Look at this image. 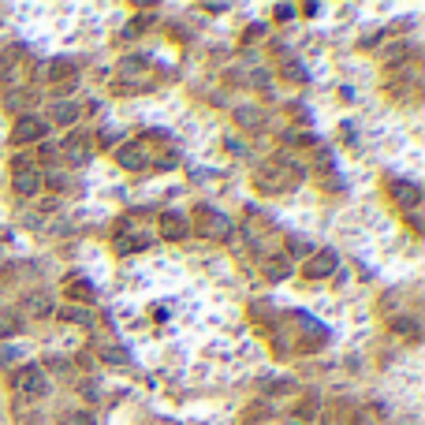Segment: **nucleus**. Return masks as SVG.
Listing matches in <instances>:
<instances>
[{"label": "nucleus", "mask_w": 425, "mask_h": 425, "mask_svg": "<svg viewBox=\"0 0 425 425\" xmlns=\"http://www.w3.org/2000/svg\"><path fill=\"white\" fill-rule=\"evenodd\" d=\"M15 385L23 392H30V396H45V392H49V380H45V373H41L38 366H27L23 373L15 377Z\"/></svg>", "instance_id": "f257e3e1"}, {"label": "nucleus", "mask_w": 425, "mask_h": 425, "mask_svg": "<svg viewBox=\"0 0 425 425\" xmlns=\"http://www.w3.org/2000/svg\"><path fill=\"white\" fill-rule=\"evenodd\" d=\"M41 135H45V124L34 116H27V119H19L15 124V142H38Z\"/></svg>", "instance_id": "f03ea898"}, {"label": "nucleus", "mask_w": 425, "mask_h": 425, "mask_svg": "<svg viewBox=\"0 0 425 425\" xmlns=\"http://www.w3.org/2000/svg\"><path fill=\"white\" fill-rule=\"evenodd\" d=\"M332 269H336V254H332V250H321L318 261H310V265H306V276H329Z\"/></svg>", "instance_id": "7ed1b4c3"}, {"label": "nucleus", "mask_w": 425, "mask_h": 425, "mask_svg": "<svg viewBox=\"0 0 425 425\" xmlns=\"http://www.w3.org/2000/svg\"><path fill=\"white\" fill-rule=\"evenodd\" d=\"M15 191L23 194V198L38 194L41 191V176H38V172H19V176H15Z\"/></svg>", "instance_id": "20e7f679"}, {"label": "nucleus", "mask_w": 425, "mask_h": 425, "mask_svg": "<svg viewBox=\"0 0 425 425\" xmlns=\"http://www.w3.org/2000/svg\"><path fill=\"white\" fill-rule=\"evenodd\" d=\"M119 161H124V168H142V165H146V149H142V146H127L124 149V154H119Z\"/></svg>", "instance_id": "39448f33"}, {"label": "nucleus", "mask_w": 425, "mask_h": 425, "mask_svg": "<svg viewBox=\"0 0 425 425\" xmlns=\"http://www.w3.org/2000/svg\"><path fill=\"white\" fill-rule=\"evenodd\" d=\"M392 194H396L399 198V205H418V187H410V183H396V187H392Z\"/></svg>", "instance_id": "423d86ee"}, {"label": "nucleus", "mask_w": 425, "mask_h": 425, "mask_svg": "<svg viewBox=\"0 0 425 425\" xmlns=\"http://www.w3.org/2000/svg\"><path fill=\"white\" fill-rule=\"evenodd\" d=\"M27 310L30 313H52V299L41 295V291H34V295H27Z\"/></svg>", "instance_id": "0eeeda50"}, {"label": "nucleus", "mask_w": 425, "mask_h": 425, "mask_svg": "<svg viewBox=\"0 0 425 425\" xmlns=\"http://www.w3.org/2000/svg\"><path fill=\"white\" fill-rule=\"evenodd\" d=\"M183 224H187V221H183L179 213H168V216H165V232H168V235H183Z\"/></svg>", "instance_id": "6e6552de"}, {"label": "nucleus", "mask_w": 425, "mask_h": 425, "mask_svg": "<svg viewBox=\"0 0 425 425\" xmlns=\"http://www.w3.org/2000/svg\"><path fill=\"white\" fill-rule=\"evenodd\" d=\"M86 154H90V149H86V142H71L68 161H71V165H82V161H86Z\"/></svg>", "instance_id": "1a4fd4ad"}, {"label": "nucleus", "mask_w": 425, "mask_h": 425, "mask_svg": "<svg viewBox=\"0 0 425 425\" xmlns=\"http://www.w3.org/2000/svg\"><path fill=\"white\" fill-rule=\"evenodd\" d=\"M75 116H79V108H75V105H57V119H60V124H71Z\"/></svg>", "instance_id": "9d476101"}, {"label": "nucleus", "mask_w": 425, "mask_h": 425, "mask_svg": "<svg viewBox=\"0 0 425 425\" xmlns=\"http://www.w3.org/2000/svg\"><path fill=\"white\" fill-rule=\"evenodd\" d=\"M101 358H105V362H116V366L127 362V355L124 351H112V347H101Z\"/></svg>", "instance_id": "9b49d317"}, {"label": "nucleus", "mask_w": 425, "mask_h": 425, "mask_svg": "<svg viewBox=\"0 0 425 425\" xmlns=\"http://www.w3.org/2000/svg\"><path fill=\"white\" fill-rule=\"evenodd\" d=\"M64 318L75 321V325H86V321H90V318H86V310H64Z\"/></svg>", "instance_id": "f8f14e48"}, {"label": "nucleus", "mask_w": 425, "mask_h": 425, "mask_svg": "<svg viewBox=\"0 0 425 425\" xmlns=\"http://www.w3.org/2000/svg\"><path fill=\"white\" fill-rule=\"evenodd\" d=\"M258 112H254V108H243V112H239V124H258Z\"/></svg>", "instance_id": "ddd939ff"}, {"label": "nucleus", "mask_w": 425, "mask_h": 425, "mask_svg": "<svg viewBox=\"0 0 425 425\" xmlns=\"http://www.w3.org/2000/svg\"><path fill=\"white\" fill-rule=\"evenodd\" d=\"M283 71H288V75H291V79H295V82H302V79H306V71H302L299 64H288V68H283Z\"/></svg>", "instance_id": "4468645a"}, {"label": "nucleus", "mask_w": 425, "mask_h": 425, "mask_svg": "<svg viewBox=\"0 0 425 425\" xmlns=\"http://www.w3.org/2000/svg\"><path fill=\"white\" fill-rule=\"evenodd\" d=\"M392 329H396V332H414V321L399 318V321H392Z\"/></svg>", "instance_id": "2eb2a0df"}, {"label": "nucleus", "mask_w": 425, "mask_h": 425, "mask_svg": "<svg viewBox=\"0 0 425 425\" xmlns=\"http://www.w3.org/2000/svg\"><path fill=\"white\" fill-rule=\"evenodd\" d=\"M68 425H94V418H90V414H71Z\"/></svg>", "instance_id": "dca6fc26"}, {"label": "nucleus", "mask_w": 425, "mask_h": 425, "mask_svg": "<svg viewBox=\"0 0 425 425\" xmlns=\"http://www.w3.org/2000/svg\"><path fill=\"white\" fill-rule=\"evenodd\" d=\"M4 362H15V347H8V351L0 347V366H4Z\"/></svg>", "instance_id": "f3484780"}]
</instances>
